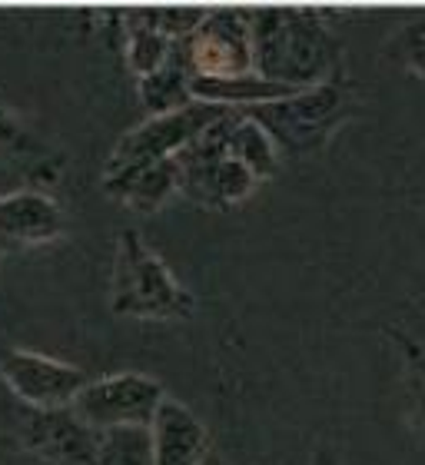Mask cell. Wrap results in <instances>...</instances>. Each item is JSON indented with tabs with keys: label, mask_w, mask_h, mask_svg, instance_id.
Masks as SVG:
<instances>
[{
	"label": "cell",
	"mask_w": 425,
	"mask_h": 465,
	"mask_svg": "<svg viewBox=\"0 0 425 465\" xmlns=\"http://www.w3.org/2000/svg\"><path fill=\"white\" fill-rule=\"evenodd\" d=\"M17 153V156H37V146H34V136L24 130L17 116L10 114L4 104H0V153Z\"/></svg>",
	"instance_id": "cell-20"
},
{
	"label": "cell",
	"mask_w": 425,
	"mask_h": 465,
	"mask_svg": "<svg viewBox=\"0 0 425 465\" xmlns=\"http://www.w3.org/2000/svg\"><path fill=\"white\" fill-rule=\"evenodd\" d=\"M190 64L183 57V47L173 44L170 50V60H166L163 67L150 74V77H140L136 80V90H140V104L146 107L150 116H166V114H176V110H183L193 104L190 97Z\"/></svg>",
	"instance_id": "cell-15"
},
{
	"label": "cell",
	"mask_w": 425,
	"mask_h": 465,
	"mask_svg": "<svg viewBox=\"0 0 425 465\" xmlns=\"http://www.w3.org/2000/svg\"><path fill=\"white\" fill-rule=\"evenodd\" d=\"M406 64L412 74L425 80V30H412L406 44Z\"/></svg>",
	"instance_id": "cell-21"
},
{
	"label": "cell",
	"mask_w": 425,
	"mask_h": 465,
	"mask_svg": "<svg viewBox=\"0 0 425 465\" xmlns=\"http://www.w3.org/2000/svg\"><path fill=\"white\" fill-rule=\"evenodd\" d=\"M180 47L193 77H242L252 70L246 10H206L203 24Z\"/></svg>",
	"instance_id": "cell-8"
},
{
	"label": "cell",
	"mask_w": 425,
	"mask_h": 465,
	"mask_svg": "<svg viewBox=\"0 0 425 465\" xmlns=\"http://www.w3.org/2000/svg\"><path fill=\"white\" fill-rule=\"evenodd\" d=\"M110 310L126 320L180 322L196 312L193 292L176 280L136 230H124L116 240L110 270Z\"/></svg>",
	"instance_id": "cell-2"
},
{
	"label": "cell",
	"mask_w": 425,
	"mask_h": 465,
	"mask_svg": "<svg viewBox=\"0 0 425 465\" xmlns=\"http://www.w3.org/2000/svg\"><path fill=\"white\" fill-rule=\"evenodd\" d=\"M356 110V94L346 80H329L310 90H296L290 97L260 104L242 114L270 134L280 156H312L336 136Z\"/></svg>",
	"instance_id": "cell-3"
},
{
	"label": "cell",
	"mask_w": 425,
	"mask_h": 465,
	"mask_svg": "<svg viewBox=\"0 0 425 465\" xmlns=\"http://www.w3.org/2000/svg\"><path fill=\"white\" fill-rule=\"evenodd\" d=\"M230 114L232 110H226L216 124L206 126L203 134L186 146L183 153L173 156L176 170H180V193L200 206H210V210H232V206L246 203L252 190L260 186V180L246 166L236 163L222 150Z\"/></svg>",
	"instance_id": "cell-4"
},
{
	"label": "cell",
	"mask_w": 425,
	"mask_h": 465,
	"mask_svg": "<svg viewBox=\"0 0 425 465\" xmlns=\"http://www.w3.org/2000/svg\"><path fill=\"white\" fill-rule=\"evenodd\" d=\"M0 260H4V250H0Z\"/></svg>",
	"instance_id": "cell-24"
},
{
	"label": "cell",
	"mask_w": 425,
	"mask_h": 465,
	"mask_svg": "<svg viewBox=\"0 0 425 465\" xmlns=\"http://www.w3.org/2000/svg\"><path fill=\"white\" fill-rule=\"evenodd\" d=\"M67 232L64 206L44 190H14L0 196V250H40Z\"/></svg>",
	"instance_id": "cell-10"
},
{
	"label": "cell",
	"mask_w": 425,
	"mask_h": 465,
	"mask_svg": "<svg viewBox=\"0 0 425 465\" xmlns=\"http://www.w3.org/2000/svg\"><path fill=\"white\" fill-rule=\"evenodd\" d=\"M296 94V90L276 87L270 80L256 77V74H242V77H190V97L200 104L226 110H250L260 104H272Z\"/></svg>",
	"instance_id": "cell-13"
},
{
	"label": "cell",
	"mask_w": 425,
	"mask_h": 465,
	"mask_svg": "<svg viewBox=\"0 0 425 465\" xmlns=\"http://www.w3.org/2000/svg\"><path fill=\"white\" fill-rule=\"evenodd\" d=\"M120 27H124V50H126V64L133 70V77H150L170 60V50H173V40L163 37L160 30L153 27L150 20V10H124L120 14Z\"/></svg>",
	"instance_id": "cell-16"
},
{
	"label": "cell",
	"mask_w": 425,
	"mask_h": 465,
	"mask_svg": "<svg viewBox=\"0 0 425 465\" xmlns=\"http://www.w3.org/2000/svg\"><path fill=\"white\" fill-rule=\"evenodd\" d=\"M166 399L163 386L146 372H114V376L90 379L74 399V412L87 422L94 432L140 426L150 429L153 412Z\"/></svg>",
	"instance_id": "cell-5"
},
{
	"label": "cell",
	"mask_w": 425,
	"mask_h": 465,
	"mask_svg": "<svg viewBox=\"0 0 425 465\" xmlns=\"http://www.w3.org/2000/svg\"><path fill=\"white\" fill-rule=\"evenodd\" d=\"M104 193L126 210L136 213H156L180 193V170L176 160H160L124 173H104Z\"/></svg>",
	"instance_id": "cell-12"
},
{
	"label": "cell",
	"mask_w": 425,
	"mask_h": 465,
	"mask_svg": "<svg viewBox=\"0 0 425 465\" xmlns=\"http://www.w3.org/2000/svg\"><path fill=\"white\" fill-rule=\"evenodd\" d=\"M222 150L226 156H232L236 163H242L256 180H266V176L276 173V163H280V150L270 140V134L262 130L256 120L242 114V110H232L226 116V136H222Z\"/></svg>",
	"instance_id": "cell-14"
},
{
	"label": "cell",
	"mask_w": 425,
	"mask_h": 465,
	"mask_svg": "<svg viewBox=\"0 0 425 465\" xmlns=\"http://www.w3.org/2000/svg\"><path fill=\"white\" fill-rule=\"evenodd\" d=\"M310 465H342V459H339L336 449H329V446H319L316 452H312Z\"/></svg>",
	"instance_id": "cell-22"
},
{
	"label": "cell",
	"mask_w": 425,
	"mask_h": 465,
	"mask_svg": "<svg viewBox=\"0 0 425 465\" xmlns=\"http://www.w3.org/2000/svg\"><path fill=\"white\" fill-rule=\"evenodd\" d=\"M20 442L30 456L47 465H97L100 432L74 409H27L20 422Z\"/></svg>",
	"instance_id": "cell-9"
},
{
	"label": "cell",
	"mask_w": 425,
	"mask_h": 465,
	"mask_svg": "<svg viewBox=\"0 0 425 465\" xmlns=\"http://www.w3.org/2000/svg\"><path fill=\"white\" fill-rule=\"evenodd\" d=\"M150 10V20H153V27L170 37L173 44L186 40L193 34L200 24H203L206 10L203 7H146Z\"/></svg>",
	"instance_id": "cell-19"
},
{
	"label": "cell",
	"mask_w": 425,
	"mask_h": 465,
	"mask_svg": "<svg viewBox=\"0 0 425 465\" xmlns=\"http://www.w3.org/2000/svg\"><path fill=\"white\" fill-rule=\"evenodd\" d=\"M97 465H153L150 429L126 426V429L100 432Z\"/></svg>",
	"instance_id": "cell-17"
},
{
	"label": "cell",
	"mask_w": 425,
	"mask_h": 465,
	"mask_svg": "<svg viewBox=\"0 0 425 465\" xmlns=\"http://www.w3.org/2000/svg\"><path fill=\"white\" fill-rule=\"evenodd\" d=\"M0 379L27 409H67L90 382L80 366L34 349H7L0 356Z\"/></svg>",
	"instance_id": "cell-7"
},
{
	"label": "cell",
	"mask_w": 425,
	"mask_h": 465,
	"mask_svg": "<svg viewBox=\"0 0 425 465\" xmlns=\"http://www.w3.org/2000/svg\"><path fill=\"white\" fill-rule=\"evenodd\" d=\"M153 465H200L210 456V432L193 409L166 396L150 422Z\"/></svg>",
	"instance_id": "cell-11"
},
{
	"label": "cell",
	"mask_w": 425,
	"mask_h": 465,
	"mask_svg": "<svg viewBox=\"0 0 425 465\" xmlns=\"http://www.w3.org/2000/svg\"><path fill=\"white\" fill-rule=\"evenodd\" d=\"M389 336L399 342V352L406 359V382H409V406H412V422L419 436H425V349L412 336L399 330H389Z\"/></svg>",
	"instance_id": "cell-18"
},
{
	"label": "cell",
	"mask_w": 425,
	"mask_h": 465,
	"mask_svg": "<svg viewBox=\"0 0 425 465\" xmlns=\"http://www.w3.org/2000/svg\"><path fill=\"white\" fill-rule=\"evenodd\" d=\"M252 74L286 90L339 80V44L319 14L300 7L246 10Z\"/></svg>",
	"instance_id": "cell-1"
},
{
	"label": "cell",
	"mask_w": 425,
	"mask_h": 465,
	"mask_svg": "<svg viewBox=\"0 0 425 465\" xmlns=\"http://www.w3.org/2000/svg\"><path fill=\"white\" fill-rule=\"evenodd\" d=\"M222 114H226V107H212V104L193 100L190 107L176 110V114L150 116L126 136H120V143L114 146V153L106 160L104 173H124V170H136V166L173 160Z\"/></svg>",
	"instance_id": "cell-6"
},
{
	"label": "cell",
	"mask_w": 425,
	"mask_h": 465,
	"mask_svg": "<svg viewBox=\"0 0 425 465\" xmlns=\"http://www.w3.org/2000/svg\"><path fill=\"white\" fill-rule=\"evenodd\" d=\"M200 465H230V462H226V456H220V452H216V449H210V456H206Z\"/></svg>",
	"instance_id": "cell-23"
}]
</instances>
